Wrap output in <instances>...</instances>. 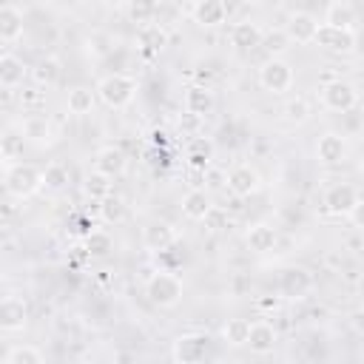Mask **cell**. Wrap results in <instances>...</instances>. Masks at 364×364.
I'll use <instances>...</instances> for the list:
<instances>
[{
  "instance_id": "16",
  "label": "cell",
  "mask_w": 364,
  "mask_h": 364,
  "mask_svg": "<svg viewBox=\"0 0 364 364\" xmlns=\"http://www.w3.org/2000/svg\"><path fill=\"white\" fill-rule=\"evenodd\" d=\"M125 168H128V156H125V151L119 145H102V148H97L94 162H91V171L117 179V176L125 173Z\"/></svg>"
},
{
  "instance_id": "43",
  "label": "cell",
  "mask_w": 364,
  "mask_h": 364,
  "mask_svg": "<svg viewBox=\"0 0 364 364\" xmlns=\"http://www.w3.org/2000/svg\"><path fill=\"white\" fill-rule=\"evenodd\" d=\"M350 327L364 338V307H358V310L350 313Z\"/></svg>"
},
{
  "instance_id": "34",
  "label": "cell",
  "mask_w": 364,
  "mask_h": 364,
  "mask_svg": "<svg viewBox=\"0 0 364 364\" xmlns=\"http://www.w3.org/2000/svg\"><path fill=\"white\" fill-rule=\"evenodd\" d=\"M97 219L102 222V225H119L122 219H125V202H122V196H111V199H105V202H100L97 205Z\"/></svg>"
},
{
  "instance_id": "33",
  "label": "cell",
  "mask_w": 364,
  "mask_h": 364,
  "mask_svg": "<svg viewBox=\"0 0 364 364\" xmlns=\"http://www.w3.org/2000/svg\"><path fill=\"white\" fill-rule=\"evenodd\" d=\"M282 117L290 122V125H304L310 117H313V108H310V100L307 97H290L282 108Z\"/></svg>"
},
{
  "instance_id": "32",
  "label": "cell",
  "mask_w": 364,
  "mask_h": 364,
  "mask_svg": "<svg viewBox=\"0 0 364 364\" xmlns=\"http://www.w3.org/2000/svg\"><path fill=\"white\" fill-rule=\"evenodd\" d=\"M82 250H85L88 256L102 259V256H108V253L114 250V239H111V233H108L105 228H94L88 236H82Z\"/></svg>"
},
{
  "instance_id": "18",
  "label": "cell",
  "mask_w": 364,
  "mask_h": 364,
  "mask_svg": "<svg viewBox=\"0 0 364 364\" xmlns=\"http://www.w3.org/2000/svg\"><path fill=\"white\" fill-rule=\"evenodd\" d=\"M347 151H350V145L338 131H324L316 142V159L321 165H341L347 159Z\"/></svg>"
},
{
  "instance_id": "12",
  "label": "cell",
  "mask_w": 364,
  "mask_h": 364,
  "mask_svg": "<svg viewBox=\"0 0 364 364\" xmlns=\"http://www.w3.org/2000/svg\"><path fill=\"white\" fill-rule=\"evenodd\" d=\"M176 239H179V230L165 219H151L142 228V236H139V242L148 253H165L168 247L176 245Z\"/></svg>"
},
{
  "instance_id": "3",
  "label": "cell",
  "mask_w": 364,
  "mask_h": 364,
  "mask_svg": "<svg viewBox=\"0 0 364 364\" xmlns=\"http://www.w3.org/2000/svg\"><path fill=\"white\" fill-rule=\"evenodd\" d=\"M142 293H145V299H148L154 307L171 310V307H176V304L182 301V296H185V282H182V276L173 273V270H154V273L145 279Z\"/></svg>"
},
{
  "instance_id": "11",
  "label": "cell",
  "mask_w": 364,
  "mask_h": 364,
  "mask_svg": "<svg viewBox=\"0 0 364 364\" xmlns=\"http://www.w3.org/2000/svg\"><path fill=\"white\" fill-rule=\"evenodd\" d=\"M358 199H361V196H358L355 185H350V182H333V185L324 191V196H321V208H324V213H330V216H347V213L355 208Z\"/></svg>"
},
{
  "instance_id": "46",
  "label": "cell",
  "mask_w": 364,
  "mask_h": 364,
  "mask_svg": "<svg viewBox=\"0 0 364 364\" xmlns=\"http://www.w3.org/2000/svg\"><path fill=\"white\" fill-rule=\"evenodd\" d=\"M361 117H364V102H361Z\"/></svg>"
},
{
  "instance_id": "38",
  "label": "cell",
  "mask_w": 364,
  "mask_h": 364,
  "mask_svg": "<svg viewBox=\"0 0 364 364\" xmlns=\"http://www.w3.org/2000/svg\"><path fill=\"white\" fill-rule=\"evenodd\" d=\"M202 125H205V117H196V114H188V111H182V114L176 117V128H179L182 136H191V139L199 136Z\"/></svg>"
},
{
  "instance_id": "5",
  "label": "cell",
  "mask_w": 364,
  "mask_h": 364,
  "mask_svg": "<svg viewBox=\"0 0 364 364\" xmlns=\"http://www.w3.org/2000/svg\"><path fill=\"white\" fill-rule=\"evenodd\" d=\"M318 102L333 114H347L358 105V88L347 80H327L318 88Z\"/></svg>"
},
{
  "instance_id": "13",
  "label": "cell",
  "mask_w": 364,
  "mask_h": 364,
  "mask_svg": "<svg viewBox=\"0 0 364 364\" xmlns=\"http://www.w3.org/2000/svg\"><path fill=\"white\" fill-rule=\"evenodd\" d=\"M20 134L28 145L34 148H48L54 145L57 139V131H54V122L46 117V114H26L23 122H20Z\"/></svg>"
},
{
  "instance_id": "25",
  "label": "cell",
  "mask_w": 364,
  "mask_h": 364,
  "mask_svg": "<svg viewBox=\"0 0 364 364\" xmlns=\"http://www.w3.org/2000/svg\"><path fill=\"white\" fill-rule=\"evenodd\" d=\"M165 46H168V28H165V26L148 23V26H139V28H136V48H139L145 57L159 54Z\"/></svg>"
},
{
  "instance_id": "7",
  "label": "cell",
  "mask_w": 364,
  "mask_h": 364,
  "mask_svg": "<svg viewBox=\"0 0 364 364\" xmlns=\"http://www.w3.org/2000/svg\"><path fill=\"white\" fill-rule=\"evenodd\" d=\"M210 350V336L208 333H182L171 344V358L173 364H202Z\"/></svg>"
},
{
  "instance_id": "21",
  "label": "cell",
  "mask_w": 364,
  "mask_h": 364,
  "mask_svg": "<svg viewBox=\"0 0 364 364\" xmlns=\"http://www.w3.org/2000/svg\"><path fill=\"white\" fill-rule=\"evenodd\" d=\"M26 20H23V9H17L14 3H3L0 6V43L11 46L23 37Z\"/></svg>"
},
{
  "instance_id": "8",
  "label": "cell",
  "mask_w": 364,
  "mask_h": 364,
  "mask_svg": "<svg viewBox=\"0 0 364 364\" xmlns=\"http://www.w3.org/2000/svg\"><path fill=\"white\" fill-rule=\"evenodd\" d=\"M225 188L236 199H250V196H256L262 191V173L250 162H239L225 173Z\"/></svg>"
},
{
  "instance_id": "27",
  "label": "cell",
  "mask_w": 364,
  "mask_h": 364,
  "mask_svg": "<svg viewBox=\"0 0 364 364\" xmlns=\"http://www.w3.org/2000/svg\"><path fill=\"white\" fill-rule=\"evenodd\" d=\"M185 159H188V168H193V171H208V168H210V159H213V142L205 139V136L188 139V145H185Z\"/></svg>"
},
{
  "instance_id": "24",
  "label": "cell",
  "mask_w": 364,
  "mask_h": 364,
  "mask_svg": "<svg viewBox=\"0 0 364 364\" xmlns=\"http://www.w3.org/2000/svg\"><path fill=\"white\" fill-rule=\"evenodd\" d=\"M321 23H324V26H333V28H355L358 11H355V6L347 3V0H333V3L324 6Z\"/></svg>"
},
{
  "instance_id": "39",
  "label": "cell",
  "mask_w": 364,
  "mask_h": 364,
  "mask_svg": "<svg viewBox=\"0 0 364 364\" xmlns=\"http://www.w3.org/2000/svg\"><path fill=\"white\" fill-rule=\"evenodd\" d=\"M128 17L139 26H148L156 20V3H134V6H128Z\"/></svg>"
},
{
  "instance_id": "44",
  "label": "cell",
  "mask_w": 364,
  "mask_h": 364,
  "mask_svg": "<svg viewBox=\"0 0 364 364\" xmlns=\"http://www.w3.org/2000/svg\"><path fill=\"white\" fill-rule=\"evenodd\" d=\"M279 296H273V299H259V307H264V310H270V307H279Z\"/></svg>"
},
{
  "instance_id": "37",
  "label": "cell",
  "mask_w": 364,
  "mask_h": 364,
  "mask_svg": "<svg viewBox=\"0 0 364 364\" xmlns=\"http://www.w3.org/2000/svg\"><path fill=\"white\" fill-rule=\"evenodd\" d=\"M43 185H46V191H63L68 185V168L63 162H57V159L48 162L43 168Z\"/></svg>"
},
{
  "instance_id": "19",
  "label": "cell",
  "mask_w": 364,
  "mask_h": 364,
  "mask_svg": "<svg viewBox=\"0 0 364 364\" xmlns=\"http://www.w3.org/2000/svg\"><path fill=\"white\" fill-rule=\"evenodd\" d=\"M279 344V330L267 321V318H256L250 321V336H247V347L256 355H270Z\"/></svg>"
},
{
  "instance_id": "30",
  "label": "cell",
  "mask_w": 364,
  "mask_h": 364,
  "mask_svg": "<svg viewBox=\"0 0 364 364\" xmlns=\"http://www.w3.org/2000/svg\"><path fill=\"white\" fill-rule=\"evenodd\" d=\"M82 191H85L88 199H94V202L100 205V202H105V199L114 196V179H111V176H102V173H97V171H91V173L85 176Z\"/></svg>"
},
{
  "instance_id": "28",
  "label": "cell",
  "mask_w": 364,
  "mask_h": 364,
  "mask_svg": "<svg viewBox=\"0 0 364 364\" xmlns=\"http://www.w3.org/2000/svg\"><path fill=\"white\" fill-rule=\"evenodd\" d=\"M94 105H97V91H94V88H88V85H74V88H68V94H65V108H68V114L85 117V114L94 111Z\"/></svg>"
},
{
  "instance_id": "15",
  "label": "cell",
  "mask_w": 364,
  "mask_h": 364,
  "mask_svg": "<svg viewBox=\"0 0 364 364\" xmlns=\"http://www.w3.org/2000/svg\"><path fill=\"white\" fill-rule=\"evenodd\" d=\"M228 6L222 3V0H196V3H191V6H185V14L196 23V26H202V28H216V26H222L225 20H228Z\"/></svg>"
},
{
  "instance_id": "4",
  "label": "cell",
  "mask_w": 364,
  "mask_h": 364,
  "mask_svg": "<svg viewBox=\"0 0 364 364\" xmlns=\"http://www.w3.org/2000/svg\"><path fill=\"white\" fill-rule=\"evenodd\" d=\"M256 77H259V85L267 94H273V97L287 94L293 88V82H296V71H293V65L284 57H267L259 65V74Z\"/></svg>"
},
{
  "instance_id": "42",
  "label": "cell",
  "mask_w": 364,
  "mask_h": 364,
  "mask_svg": "<svg viewBox=\"0 0 364 364\" xmlns=\"http://www.w3.org/2000/svg\"><path fill=\"white\" fill-rule=\"evenodd\" d=\"M347 219H350V225L353 228H358V230H364V196L355 202V208L347 213Z\"/></svg>"
},
{
  "instance_id": "23",
  "label": "cell",
  "mask_w": 364,
  "mask_h": 364,
  "mask_svg": "<svg viewBox=\"0 0 364 364\" xmlns=\"http://www.w3.org/2000/svg\"><path fill=\"white\" fill-rule=\"evenodd\" d=\"M245 242H247V250H250V253H259V256H262V253L276 250V245H279V233H276L273 225H267V222H256V225L247 228Z\"/></svg>"
},
{
  "instance_id": "6",
  "label": "cell",
  "mask_w": 364,
  "mask_h": 364,
  "mask_svg": "<svg viewBox=\"0 0 364 364\" xmlns=\"http://www.w3.org/2000/svg\"><path fill=\"white\" fill-rule=\"evenodd\" d=\"M313 284H316V279H313V273H310L307 267L290 264V267H284V270L279 273L276 293H279L282 301H301V299L310 296Z\"/></svg>"
},
{
  "instance_id": "17",
  "label": "cell",
  "mask_w": 364,
  "mask_h": 364,
  "mask_svg": "<svg viewBox=\"0 0 364 364\" xmlns=\"http://www.w3.org/2000/svg\"><path fill=\"white\" fill-rule=\"evenodd\" d=\"M216 105V94L210 85L205 82H191L185 91H182V111L188 114H196V117H208Z\"/></svg>"
},
{
  "instance_id": "14",
  "label": "cell",
  "mask_w": 364,
  "mask_h": 364,
  "mask_svg": "<svg viewBox=\"0 0 364 364\" xmlns=\"http://www.w3.org/2000/svg\"><path fill=\"white\" fill-rule=\"evenodd\" d=\"M318 17L316 14H310V11H290L287 14V20H284V34H287V40L290 43H296V46H307V43H313L316 40V31H318Z\"/></svg>"
},
{
  "instance_id": "20",
  "label": "cell",
  "mask_w": 364,
  "mask_h": 364,
  "mask_svg": "<svg viewBox=\"0 0 364 364\" xmlns=\"http://www.w3.org/2000/svg\"><path fill=\"white\" fill-rule=\"evenodd\" d=\"M179 208H182V216L191 219V222H205L210 216V210L216 208L210 193L205 188H191L182 199H179Z\"/></svg>"
},
{
  "instance_id": "26",
  "label": "cell",
  "mask_w": 364,
  "mask_h": 364,
  "mask_svg": "<svg viewBox=\"0 0 364 364\" xmlns=\"http://www.w3.org/2000/svg\"><path fill=\"white\" fill-rule=\"evenodd\" d=\"M26 77H31V68H26V63H23L17 54L6 51V54L0 57V85H3L6 91H11V88L23 85Z\"/></svg>"
},
{
  "instance_id": "2",
  "label": "cell",
  "mask_w": 364,
  "mask_h": 364,
  "mask_svg": "<svg viewBox=\"0 0 364 364\" xmlns=\"http://www.w3.org/2000/svg\"><path fill=\"white\" fill-rule=\"evenodd\" d=\"M3 188L11 199H31L34 193L46 191L43 185V168L31 165V162H14V165H3Z\"/></svg>"
},
{
  "instance_id": "40",
  "label": "cell",
  "mask_w": 364,
  "mask_h": 364,
  "mask_svg": "<svg viewBox=\"0 0 364 364\" xmlns=\"http://www.w3.org/2000/svg\"><path fill=\"white\" fill-rule=\"evenodd\" d=\"M262 46H267L270 57H279L282 51H287V48H290V40H287L284 28H279V31H270V34H264V43H262Z\"/></svg>"
},
{
  "instance_id": "9",
  "label": "cell",
  "mask_w": 364,
  "mask_h": 364,
  "mask_svg": "<svg viewBox=\"0 0 364 364\" xmlns=\"http://www.w3.org/2000/svg\"><path fill=\"white\" fill-rule=\"evenodd\" d=\"M28 327V301L23 296H3L0 301V330L6 336H14V333H23Z\"/></svg>"
},
{
  "instance_id": "22",
  "label": "cell",
  "mask_w": 364,
  "mask_h": 364,
  "mask_svg": "<svg viewBox=\"0 0 364 364\" xmlns=\"http://www.w3.org/2000/svg\"><path fill=\"white\" fill-rule=\"evenodd\" d=\"M264 43V31L259 23L253 20H239L230 26V46L239 48V51H253Z\"/></svg>"
},
{
  "instance_id": "1",
  "label": "cell",
  "mask_w": 364,
  "mask_h": 364,
  "mask_svg": "<svg viewBox=\"0 0 364 364\" xmlns=\"http://www.w3.org/2000/svg\"><path fill=\"white\" fill-rule=\"evenodd\" d=\"M94 91H97V100L105 108L119 111V108H128L134 102V97L139 91V82H136V77H131L125 71H111V74H102L97 80Z\"/></svg>"
},
{
  "instance_id": "36",
  "label": "cell",
  "mask_w": 364,
  "mask_h": 364,
  "mask_svg": "<svg viewBox=\"0 0 364 364\" xmlns=\"http://www.w3.org/2000/svg\"><path fill=\"white\" fill-rule=\"evenodd\" d=\"M23 134H14L11 128L0 136V156H3V165H14L17 162V156L23 154Z\"/></svg>"
},
{
  "instance_id": "35",
  "label": "cell",
  "mask_w": 364,
  "mask_h": 364,
  "mask_svg": "<svg viewBox=\"0 0 364 364\" xmlns=\"http://www.w3.org/2000/svg\"><path fill=\"white\" fill-rule=\"evenodd\" d=\"M3 364H46V358H43V353H40L37 347H31V344H14V347H9Z\"/></svg>"
},
{
  "instance_id": "29",
  "label": "cell",
  "mask_w": 364,
  "mask_h": 364,
  "mask_svg": "<svg viewBox=\"0 0 364 364\" xmlns=\"http://www.w3.org/2000/svg\"><path fill=\"white\" fill-rule=\"evenodd\" d=\"M219 336H222V341H225L228 347H247L250 321H247V318H242V316H233V318H228V321L222 324Z\"/></svg>"
},
{
  "instance_id": "45",
  "label": "cell",
  "mask_w": 364,
  "mask_h": 364,
  "mask_svg": "<svg viewBox=\"0 0 364 364\" xmlns=\"http://www.w3.org/2000/svg\"><path fill=\"white\" fill-rule=\"evenodd\" d=\"M361 171H364V156H361Z\"/></svg>"
},
{
  "instance_id": "10",
  "label": "cell",
  "mask_w": 364,
  "mask_h": 364,
  "mask_svg": "<svg viewBox=\"0 0 364 364\" xmlns=\"http://www.w3.org/2000/svg\"><path fill=\"white\" fill-rule=\"evenodd\" d=\"M313 46H318L324 51H333V54H350L358 46V34H355V28H333V26L321 23L318 31H316Z\"/></svg>"
},
{
  "instance_id": "41",
  "label": "cell",
  "mask_w": 364,
  "mask_h": 364,
  "mask_svg": "<svg viewBox=\"0 0 364 364\" xmlns=\"http://www.w3.org/2000/svg\"><path fill=\"white\" fill-rule=\"evenodd\" d=\"M225 219H228V216H225V210L213 208V210H210V216L205 219V225H208V230H225V228H228V225H225ZM228 222H230V219H228Z\"/></svg>"
},
{
  "instance_id": "31",
  "label": "cell",
  "mask_w": 364,
  "mask_h": 364,
  "mask_svg": "<svg viewBox=\"0 0 364 364\" xmlns=\"http://www.w3.org/2000/svg\"><path fill=\"white\" fill-rule=\"evenodd\" d=\"M60 60L57 57H43L34 68H31V80H34V85H40V88H51V85H57V80H60Z\"/></svg>"
}]
</instances>
